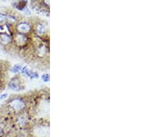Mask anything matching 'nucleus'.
<instances>
[{
    "instance_id": "f257e3e1",
    "label": "nucleus",
    "mask_w": 156,
    "mask_h": 137,
    "mask_svg": "<svg viewBox=\"0 0 156 137\" xmlns=\"http://www.w3.org/2000/svg\"><path fill=\"white\" fill-rule=\"evenodd\" d=\"M8 103V107L10 108V109L16 113L21 112L26 106V101L20 97H15L10 99Z\"/></svg>"
},
{
    "instance_id": "f03ea898",
    "label": "nucleus",
    "mask_w": 156,
    "mask_h": 137,
    "mask_svg": "<svg viewBox=\"0 0 156 137\" xmlns=\"http://www.w3.org/2000/svg\"><path fill=\"white\" fill-rule=\"evenodd\" d=\"M15 28L18 33H21V34H27L31 31L32 29L31 25L29 24L28 22H26V21H21L19 22L18 24L15 25Z\"/></svg>"
},
{
    "instance_id": "7ed1b4c3",
    "label": "nucleus",
    "mask_w": 156,
    "mask_h": 137,
    "mask_svg": "<svg viewBox=\"0 0 156 137\" xmlns=\"http://www.w3.org/2000/svg\"><path fill=\"white\" fill-rule=\"evenodd\" d=\"M14 41H15L16 45L19 46H23L27 44L28 37L24 34L17 33L15 34V37H14Z\"/></svg>"
},
{
    "instance_id": "20e7f679",
    "label": "nucleus",
    "mask_w": 156,
    "mask_h": 137,
    "mask_svg": "<svg viewBox=\"0 0 156 137\" xmlns=\"http://www.w3.org/2000/svg\"><path fill=\"white\" fill-rule=\"evenodd\" d=\"M9 87L14 91H20L21 89V81L18 77H14L10 80L9 84Z\"/></svg>"
},
{
    "instance_id": "39448f33",
    "label": "nucleus",
    "mask_w": 156,
    "mask_h": 137,
    "mask_svg": "<svg viewBox=\"0 0 156 137\" xmlns=\"http://www.w3.org/2000/svg\"><path fill=\"white\" fill-rule=\"evenodd\" d=\"M10 42V37L6 33H1L0 35V43L3 45H7Z\"/></svg>"
},
{
    "instance_id": "423d86ee",
    "label": "nucleus",
    "mask_w": 156,
    "mask_h": 137,
    "mask_svg": "<svg viewBox=\"0 0 156 137\" xmlns=\"http://www.w3.org/2000/svg\"><path fill=\"white\" fill-rule=\"evenodd\" d=\"M35 30H36V33L38 34V35H44L46 32V28L44 26V25L40 24V23H38V24H36V26H35Z\"/></svg>"
},
{
    "instance_id": "0eeeda50",
    "label": "nucleus",
    "mask_w": 156,
    "mask_h": 137,
    "mask_svg": "<svg viewBox=\"0 0 156 137\" xmlns=\"http://www.w3.org/2000/svg\"><path fill=\"white\" fill-rule=\"evenodd\" d=\"M7 23V15L0 12V26L6 24Z\"/></svg>"
},
{
    "instance_id": "6e6552de",
    "label": "nucleus",
    "mask_w": 156,
    "mask_h": 137,
    "mask_svg": "<svg viewBox=\"0 0 156 137\" xmlns=\"http://www.w3.org/2000/svg\"><path fill=\"white\" fill-rule=\"evenodd\" d=\"M21 68H22L21 66L19 65V64H17V65H15L13 67H12L11 71L14 73H18L20 70H21Z\"/></svg>"
},
{
    "instance_id": "1a4fd4ad",
    "label": "nucleus",
    "mask_w": 156,
    "mask_h": 137,
    "mask_svg": "<svg viewBox=\"0 0 156 137\" xmlns=\"http://www.w3.org/2000/svg\"><path fill=\"white\" fill-rule=\"evenodd\" d=\"M42 78L44 82H48V81H49V75L48 74H44L42 76Z\"/></svg>"
},
{
    "instance_id": "9d476101",
    "label": "nucleus",
    "mask_w": 156,
    "mask_h": 137,
    "mask_svg": "<svg viewBox=\"0 0 156 137\" xmlns=\"http://www.w3.org/2000/svg\"><path fill=\"white\" fill-rule=\"evenodd\" d=\"M7 96H8V94H7V93H5V94L1 95V96H0V100H3V99H5Z\"/></svg>"
}]
</instances>
